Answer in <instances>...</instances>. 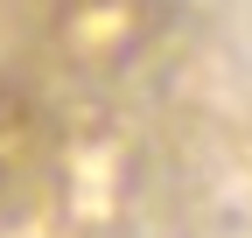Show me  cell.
<instances>
[{"instance_id":"7a4b0ae2","label":"cell","mask_w":252,"mask_h":238,"mask_svg":"<svg viewBox=\"0 0 252 238\" xmlns=\"http://www.w3.org/2000/svg\"><path fill=\"white\" fill-rule=\"evenodd\" d=\"M35 147H42V112H35V98H28L21 84H0V196L28 175Z\"/></svg>"},{"instance_id":"6da1fadb","label":"cell","mask_w":252,"mask_h":238,"mask_svg":"<svg viewBox=\"0 0 252 238\" xmlns=\"http://www.w3.org/2000/svg\"><path fill=\"white\" fill-rule=\"evenodd\" d=\"M154 0H63V49L84 63H119L147 35Z\"/></svg>"}]
</instances>
